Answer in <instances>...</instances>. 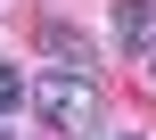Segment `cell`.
<instances>
[{"instance_id":"1","label":"cell","mask_w":156,"mask_h":140,"mask_svg":"<svg viewBox=\"0 0 156 140\" xmlns=\"http://www.w3.org/2000/svg\"><path fill=\"white\" fill-rule=\"evenodd\" d=\"M25 107L41 116V132H58V140H99L107 132V99H99V83L90 74H41V83H25Z\"/></svg>"},{"instance_id":"2","label":"cell","mask_w":156,"mask_h":140,"mask_svg":"<svg viewBox=\"0 0 156 140\" xmlns=\"http://www.w3.org/2000/svg\"><path fill=\"white\" fill-rule=\"evenodd\" d=\"M107 33H115V50H123V58H156V0H115Z\"/></svg>"},{"instance_id":"3","label":"cell","mask_w":156,"mask_h":140,"mask_svg":"<svg viewBox=\"0 0 156 140\" xmlns=\"http://www.w3.org/2000/svg\"><path fill=\"white\" fill-rule=\"evenodd\" d=\"M41 50H49V58H66V74H90V66H99L90 33H82V25H66V17H41Z\"/></svg>"},{"instance_id":"4","label":"cell","mask_w":156,"mask_h":140,"mask_svg":"<svg viewBox=\"0 0 156 140\" xmlns=\"http://www.w3.org/2000/svg\"><path fill=\"white\" fill-rule=\"evenodd\" d=\"M16 107H25V74H16V66H8V58H0V124H8V116H16Z\"/></svg>"},{"instance_id":"5","label":"cell","mask_w":156,"mask_h":140,"mask_svg":"<svg viewBox=\"0 0 156 140\" xmlns=\"http://www.w3.org/2000/svg\"><path fill=\"white\" fill-rule=\"evenodd\" d=\"M148 83H156V58H148Z\"/></svg>"},{"instance_id":"6","label":"cell","mask_w":156,"mask_h":140,"mask_svg":"<svg viewBox=\"0 0 156 140\" xmlns=\"http://www.w3.org/2000/svg\"><path fill=\"white\" fill-rule=\"evenodd\" d=\"M0 140H8V124H0Z\"/></svg>"}]
</instances>
